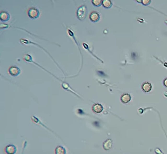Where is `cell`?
Masks as SVG:
<instances>
[{"label":"cell","instance_id":"6da1fadb","mask_svg":"<svg viewBox=\"0 0 167 154\" xmlns=\"http://www.w3.org/2000/svg\"><path fill=\"white\" fill-rule=\"evenodd\" d=\"M87 14V8L85 6L80 7L77 10V18L80 20L85 19Z\"/></svg>","mask_w":167,"mask_h":154},{"label":"cell","instance_id":"7a4b0ae2","mask_svg":"<svg viewBox=\"0 0 167 154\" xmlns=\"http://www.w3.org/2000/svg\"><path fill=\"white\" fill-rule=\"evenodd\" d=\"M28 15L31 19L35 20L39 17L40 13L39 10L35 8H31L28 10Z\"/></svg>","mask_w":167,"mask_h":154},{"label":"cell","instance_id":"3957f363","mask_svg":"<svg viewBox=\"0 0 167 154\" xmlns=\"http://www.w3.org/2000/svg\"><path fill=\"white\" fill-rule=\"evenodd\" d=\"M8 72L11 75L16 76L19 75L20 73V69L16 66H12L9 69Z\"/></svg>","mask_w":167,"mask_h":154},{"label":"cell","instance_id":"277c9868","mask_svg":"<svg viewBox=\"0 0 167 154\" xmlns=\"http://www.w3.org/2000/svg\"><path fill=\"white\" fill-rule=\"evenodd\" d=\"M5 151L8 154H15L17 151V148L14 145L9 144L6 146L5 148Z\"/></svg>","mask_w":167,"mask_h":154},{"label":"cell","instance_id":"5b68a950","mask_svg":"<svg viewBox=\"0 0 167 154\" xmlns=\"http://www.w3.org/2000/svg\"><path fill=\"white\" fill-rule=\"evenodd\" d=\"M90 19L93 22H97L100 19V15L97 12L95 11L91 12L90 15Z\"/></svg>","mask_w":167,"mask_h":154},{"label":"cell","instance_id":"8992f818","mask_svg":"<svg viewBox=\"0 0 167 154\" xmlns=\"http://www.w3.org/2000/svg\"><path fill=\"white\" fill-rule=\"evenodd\" d=\"M10 19V15L6 11H2L0 14V20L2 22H7Z\"/></svg>","mask_w":167,"mask_h":154},{"label":"cell","instance_id":"52a82bcc","mask_svg":"<svg viewBox=\"0 0 167 154\" xmlns=\"http://www.w3.org/2000/svg\"><path fill=\"white\" fill-rule=\"evenodd\" d=\"M93 110L94 112L97 113H101L103 110V107L100 104H95L93 106Z\"/></svg>","mask_w":167,"mask_h":154},{"label":"cell","instance_id":"ba28073f","mask_svg":"<svg viewBox=\"0 0 167 154\" xmlns=\"http://www.w3.org/2000/svg\"><path fill=\"white\" fill-rule=\"evenodd\" d=\"M112 141L110 139H108L107 140H106L105 142H104L103 144V148L105 150H108L111 148L112 147Z\"/></svg>","mask_w":167,"mask_h":154},{"label":"cell","instance_id":"9c48e42d","mask_svg":"<svg viewBox=\"0 0 167 154\" xmlns=\"http://www.w3.org/2000/svg\"><path fill=\"white\" fill-rule=\"evenodd\" d=\"M143 90L146 92H149L151 91L152 89V86L151 83L149 82H145L143 83L142 86Z\"/></svg>","mask_w":167,"mask_h":154},{"label":"cell","instance_id":"30bf717a","mask_svg":"<svg viewBox=\"0 0 167 154\" xmlns=\"http://www.w3.org/2000/svg\"><path fill=\"white\" fill-rule=\"evenodd\" d=\"M55 154H66V150L63 147L61 146H58L55 148Z\"/></svg>","mask_w":167,"mask_h":154},{"label":"cell","instance_id":"8fae6325","mask_svg":"<svg viewBox=\"0 0 167 154\" xmlns=\"http://www.w3.org/2000/svg\"><path fill=\"white\" fill-rule=\"evenodd\" d=\"M131 99V96L129 94H124L122 96L121 98V100L122 102L124 103H127L130 101Z\"/></svg>","mask_w":167,"mask_h":154},{"label":"cell","instance_id":"7c38bea8","mask_svg":"<svg viewBox=\"0 0 167 154\" xmlns=\"http://www.w3.org/2000/svg\"><path fill=\"white\" fill-rule=\"evenodd\" d=\"M102 4L105 8H110L112 6V2L111 1L109 0H104L102 1Z\"/></svg>","mask_w":167,"mask_h":154},{"label":"cell","instance_id":"4fadbf2b","mask_svg":"<svg viewBox=\"0 0 167 154\" xmlns=\"http://www.w3.org/2000/svg\"><path fill=\"white\" fill-rule=\"evenodd\" d=\"M93 4L96 7H99L102 4V1L101 0H93L91 1Z\"/></svg>","mask_w":167,"mask_h":154},{"label":"cell","instance_id":"5bb4252c","mask_svg":"<svg viewBox=\"0 0 167 154\" xmlns=\"http://www.w3.org/2000/svg\"><path fill=\"white\" fill-rule=\"evenodd\" d=\"M143 3L145 5H148V4H149V3L151 2V1H149V0H145V1H142Z\"/></svg>","mask_w":167,"mask_h":154},{"label":"cell","instance_id":"9a60e30c","mask_svg":"<svg viewBox=\"0 0 167 154\" xmlns=\"http://www.w3.org/2000/svg\"><path fill=\"white\" fill-rule=\"evenodd\" d=\"M163 84L165 86V87H167V78H166V79L164 80V81H163Z\"/></svg>","mask_w":167,"mask_h":154}]
</instances>
